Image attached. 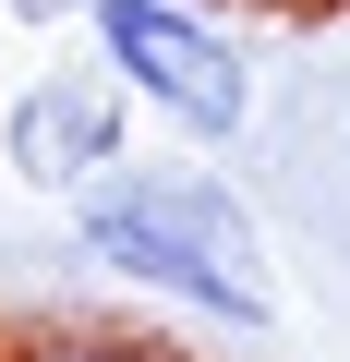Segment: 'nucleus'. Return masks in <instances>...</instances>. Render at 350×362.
Returning a JSON list of instances; mask_svg holds the SVG:
<instances>
[{"label":"nucleus","mask_w":350,"mask_h":362,"mask_svg":"<svg viewBox=\"0 0 350 362\" xmlns=\"http://www.w3.org/2000/svg\"><path fill=\"white\" fill-rule=\"evenodd\" d=\"M338 157H350V145H338Z\"/></svg>","instance_id":"nucleus-6"},{"label":"nucleus","mask_w":350,"mask_h":362,"mask_svg":"<svg viewBox=\"0 0 350 362\" xmlns=\"http://www.w3.org/2000/svg\"><path fill=\"white\" fill-rule=\"evenodd\" d=\"M121 121H133V85L97 61V73H37L13 109H0V157H13L25 194H97L121 169Z\"/></svg>","instance_id":"nucleus-3"},{"label":"nucleus","mask_w":350,"mask_h":362,"mask_svg":"<svg viewBox=\"0 0 350 362\" xmlns=\"http://www.w3.org/2000/svg\"><path fill=\"white\" fill-rule=\"evenodd\" d=\"M13 25H37V37H61V25H97V0H0Z\"/></svg>","instance_id":"nucleus-5"},{"label":"nucleus","mask_w":350,"mask_h":362,"mask_svg":"<svg viewBox=\"0 0 350 362\" xmlns=\"http://www.w3.org/2000/svg\"><path fill=\"white\" fill-rule=\"evenodd\" d=\"M85 37L133 85V109H157L182 145H242L254 133V61L230 49V25L194 13V0H97Z\"/></svg>","instance_id":"nucleus-2"},{"label":"nucleus","mask_w":350,"mask_h":362,"mask_svg":"<svg viewBox=\"0 0 350 362\" xmlns=\"http://www.w3.org/2000/svg\"><path fill=\"white\" fill-rule=\"evenodd\" d=\"M0 362H182L157 338H109V326H49V338H13Z\"/></svg>","instance_id":"nucleus-4"},{"label":"nucleus","mask_w":350,"mask_h":362,"mask_svg":"<svg viewBox=\"0 0 350 362\" xmlns=\"http://www.w3.org/2000/svg\"><path fill=\"white\" fill-rule=\"evenodd\" d=\"M73 242L157 290V302H194L218 326H278V278H266V218L230 194L218 169H182V157H133L109 169L97 194H73Z\"/></svg>","instance_id":"nucleus-1"}]
</instances>
